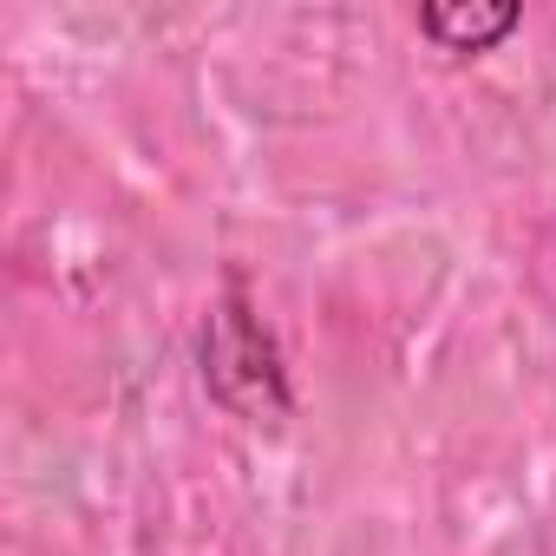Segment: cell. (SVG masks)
Here are the masks:
<instances>
[{"label":"cell","mask_w":556,"mask_h":556,"mask_svg":"<svg viewBox=\"0 0 556 556\" xmlns=\"http://www.w3.org/2000/svg\"><path fill=\"white\" fill-rule=\"evenodd\" d=\"M197 361H203V387L210 400L242 419V426H282L295 393H289V367H282V348H275L262 308L249 302V282L242 275H223V295L210 302L203 315V341H197Z\"/></svg>","instance_id":"6da1fadb"},{"label":"cell","mask_w":556,"mask_h":556,"mask_svg":"<svg viewBox=\"0 0 556 556\" xmlns=\"http://www.w3.org/2000/svg\"><path fill=\"white\" fill-rule=\"evenodd\" d=\"M517 27H523L517 0H432V8H419V34L439 53H491Z\"/></svg>","instance_id":"7a4b0ae2"}]
</instances>
